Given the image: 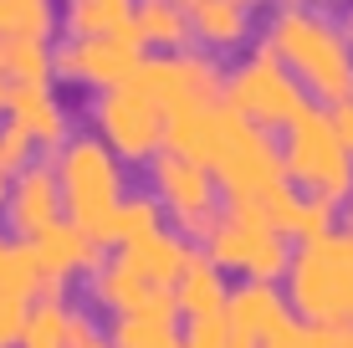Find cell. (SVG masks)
I'll list each match as a JSON object with an SVG mask.
<instances>
[{"label": "cell", "mask_w": 353, "mask_h": 348, "mask_svg": "<svg viewBox=\"0 0 353 348\" xmlns=\"http://www.w3.org/2000/svg\"><path fill=\"white\" fill-rule=\"evenodd\" d=\"M241 6H251V0H241Z\"/></svg>", "instance_id": "cell-25"}, {"label": "cell", "mask_w": 353, "mask_h": 348, "mask_svg": "<svg viewBox=\"0 0 353 348\" xmlns=\"http://www.w3.org/2000/svg\"><path fill=\"white\" fill-rule=\"evenodd\" d=\"M179 307L190 318H210V313H225V282L210 261H190L179 272Z\"/></svg>", "instance_id": "cell-15"}, {"label": "cell", "mask_w": 353, "mask_h": 348, "mask_svg": "<svg viewBox=\"0 0 353 348\" xmlns=\"http://www.w3.org/2000/svg\"><path fill=\"white\" fill-rule=\"evenodd\" d=\"M67 21H72V31H77V36L123 31V26H133V0H72Z\"/></svg>", "instance_id": "cell-16"}, {"label": "cell", "mask_w": 353, "mask_h": 348, "mask_svg": "<svg viewBox=\"0 0 353 348\" xmlns=\"http://www.w3.org/2000/svg\"><path fill=\"white\" fill-rule=\"evenodd\" d=\"M97 128L108 134V143H113L118 154L149 159L169 134V118L149 92H139L133 82H123V88H108L103 98H97Z\"/></svg>", "instance_id": "cell-8"}, {"label": "cell", "mask_w": 353, "mask_h": 348, "mask_svg": "<svg viewBox=\"0 0 353 348\" xmlns=\"http://www.w3.org/2000/svg\"><path fill=\"white\" fill-rule=\"evenodd\" d=\"M210 241H215L210 246L215 261H221V267L246 272L251 282H272V277H282V272L292 267L287 236L272 225V215H266L261 205H241V200H230L225 225H215Z\"/></svg>", "instance_id": "cell-5"}, {"label": "cell", "mask_w": 353, "mask_h": 348, "mask_svg": "<svg viewBox=\"0 0 353 348\" xmlns=\"http://www.w3.org/2000/svg\"><path fill=\"white\" fill-rule=\"evenodd\" d=\"M282 6H307V0H282Z\"/></svg>", "instance_id": "cell-22"}, {"label": "cell", "mask_w": 353, "mask_h": 348, "mask_svg": "<svg viewBox=\"0 0 353 348\" xmlns=\"http://www.w3.org/2000/svg\"><path fill=\"white\" fill-rule=\"evenodd\" d=\"M292 313L307 328H353V231H327L292 251Z\"/></svg>", "instance_id": "cell-2"}, {"label": "cell", "mask_w": 353, "mask_h": 348, "mask_svg": "<svg viewBox=\"0 0 353 348\" xmlns=\"http://www.w3.org/2000/svg\"><path fill=\"white\" fill-rule=\"evenodd\" d=\"M190 348H251L246 338H241L236 328H230L225 313H210V318H194L190 328Z\"/></svg>", "instance_id": "cell-18"}, {"label": "cell", "mask_w": 353, "mask_h": 348, "mask_svg": "<svg viewBox=\"0 0 353 348\" xmlns=\"http://www.w3.org/2000/svg\"><path fill=\"white\" fill-rule=\"evenodd\" d=\"M266 348H323V338H318V328H287L276 343H266Z\"/></svg>", "instance_id": "cell-19"}, {"label": "cell", "mask_w": 353, "mask_h": 348, "mask_svg": "<svg viewBox=\"0 0 353 348\" xmlns=\"http://www.w3.org/2000/svg\"><path fill=\"white\" fill-rule=\"evenodd\" d=\"M82 348H97V343H82Z\"/></svg>", "instance_id": "cell-24"}, {"label": "cell", "mask_w": 353, "mask_h": 348, "mask_svg": "<svg viewBox=\"0 0 353 348\" xmlns=\"http://www.w3.org/2000/svg\"><path fill=\"white\" fill-rule=\"evenodd\" d=\"M52 26V0H0V36H36Z\"/></svg>", "instance_id": "cell-17"}, {"label": "cell", "mask_w": 353, "mask_h": 348, "mask_svg": "<svg viewBox=\"0 0 353 348\" xmlns=\"http://www.w3.org/2000/svg\"><path fill=\"white\" fill-rule=\"evenodd\" d=\"M282 170H287L292 190H302V195L323 200V205H333V210H338V200L353 195V149L338 139L333 113H327L323 103H307L287 123Z\"/></svg>", "instance_id": "cell-3"}, {"label": "cell", "mask_w": 353, "mask_h": 348, "mask_svg": "<svg viewBox=\"0 0 353 348\" xmlns=\"http://www.w3.org/2000/svg\"><path fill=\"white\" fill-rule=\"evenodd\" d=\"M327 113H333V128H338V139H343L348 149H353V98H343L338 108H327Z\"/></svg>", "instance_id": "cell-20"}, {"label": "cell", "mask_w": 353, "mask_h": 348, "mask_svg": "<svg viewBox=\"0 0 353 348\" xmlns=\"http://www.w3.org/2000/svg\"><path fill=\"white\" fill-rule=\"evenodd\" d=\"M57 67H67L82 82L123 88V82H133V72L143 67V36H139V26L108 31V36H72L57 52Z\"/></svg>", "instance_id": "cell-9"}, {"label": "cell", "mask_w": 353, "mask_h": 348, "mask_svg": "<svg viewBox=\"0 0 353 348\" xmlns=\"http://www.w3.org/2000/svg\"><path fill=\"white\" fill-rule=\"evenodd\" d=\"M179 6H194V0H179Z\"/></svg>", "instance_id": "cell-23"}, {"label": "cell", "mask_w": 353, "mask_h": 348, "mask_svg": "<svg viewBox=\"0 0 353 348\" xmlns=\"http://www.w3.org/2000/svg\"><path fill=\"white\" fill-rule=\"evenodd\" d=\"M225 318L251 348L256 343H276L287 328H297V323H292V303L276 292L272 282H246L236 297H225Z\"/></svg>", "instance_id": "cell-10"}, {"label": "cell", "mask_w": 353, "mask_h": 348, "mask_svg": "<svg viewBox=\"0 0 353 348\" xmlns=\"http://www.w3.org/2000/svg\"><path fill=\"white\" fill-rule=\"evenodd\" d=\"M266 46L292 67L302 92L323 98L327 108L353 98V41L333 16H323L312 6H282L272 16Z\"/></svg>", "instance_id": "cell-1"}, {"label": "cell", "mask_w": 353, "mask_h": 348, "mask_svg": "<svg viewBox=\"0 0 353 348\" xmlns=\"http://www.w3.org/2000/svg\"><path fill=\"white\" fill-rule=\"evenodd\" d=\"M10 103H16V123L26 128L31 139H57L62 134V108L46 92V82H21V88H10Z\"/></svg>", "instance_id": "cell-14"}, {"label": "cell", "mask_w": 353, "mask_h": 348, "mask_svg": "<svg viewBox=\"0 0 353 348\" xmlns=\"http://www.w3.org/2000/svg\"><path fill=\"white\" fill-rule=\"evenodd\" d=\"M225 108L266 134V128H276V123L287 128L292 118L307 108V92H302V82L292 77V67L261 41L256 52L225 77Z\"/></svg>", "instance_id": "cell-4"}, {"label": "cell", "mask_w": 353, "mask_h": 348, "mask_svg": "<svg viewBox=\"0 0 353 348\" xmlns=\"http://www.w3.org/2000/svg\"><path fill=\"white\" fill-rule=\"evenodd\" d=\"M159 195L169 200V210L179 215V221H205L215 205V179L205 164L185 159V154H159Z\"/></svg>", "instance_id": "cell-11"}, {"label": "cell", "mask_w": 353, "mask_h": 348, "mask_svg": "<svg viewBox=\"0 0 353 348\" xmlns=\"http://www.w3.org/2000/svg\"><path fill=\"white\" fill-rule=\"evenodd\" d=\"M133 26H139L143 46L159 41V46H174V52H185L190 6H179V0H133Z\"/></svg>", "instance_id": "cell-13"}, {"label": "cell", "mask_w": 353, "mask_h": 348, "mask_svg": "<svg viewBox=\"0 0 353 348\" xmlns=\"http://www.w3.org/2000/svg\"><path fill=\"white\" fill-rule=\"evenodd\" d=\"M133 88L149 92L164 108V118L190 113V108L221 103L225 98V77L205 52H164V57H143V67L133 72Z\"/></svg>", "instance_id": "cell-6"}, {"label": "cell", "mask_w": 353, "mask_h": 348, "mask_svg": "<svg viewBox=\"0 0 353 348\" xmlns=\"http://www.w3.org/2000/svg\"><path fill=\"white\" fill-rule=\"evenodd\" d=\"M343 31H348V41H353V10H348V21H343Z\"/></svg>", "instance_id": "cell-21"}, {"label": "cell", "mask_w": 353, "mask_h": 348, "mask_svg": "<svg viewBox=\"0 0 353 348\" xmlns=\"http://www.w3.org/2000/svg\"><path fill=\"white\" fill-rule=\"evenodd\" d=\"M62 179H67V200L77 210V221H88L92 231H108V221L118 215V159L108 143L97 139H77L62 159Z\"/></svg>", "instance_id": "cell-7"}, {"label": "cell", "mask_w": 353, "mask_h": 348, "mask_svg": "<svg viewBox=\"0 0 353 348\" xmlns=\"http://www.w3.org/2000/svg\"><path fill=\"white\" fill-rule=\"evenodd\" d=\"M190 31L210 46H236L251 31V16L241 0H194L190 6Z\"/></svg>", "instance_id": "cell-12"}]
</instances>
